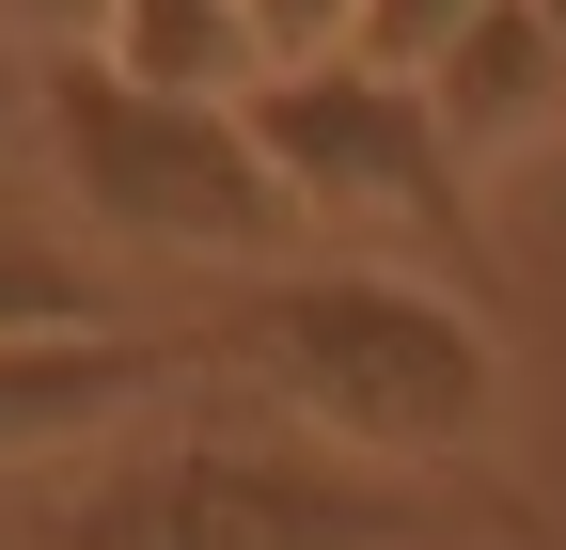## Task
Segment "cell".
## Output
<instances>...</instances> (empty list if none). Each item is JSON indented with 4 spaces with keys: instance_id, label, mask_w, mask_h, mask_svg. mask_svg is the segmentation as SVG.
<instances>
[{
    "instance_id": "cell-7",
    "label": "cell",
    "mask_w": 566,
    "mask_h": 550,
    "mask_svg": "<svg viewBox=\"0 0 566 550\" xmlns=\"http://www.w3.org/2000/svg\"><path fill=\"white\" fill-rule=\"evenodd\" d=\"M95 63L142 95H189V110H237L252 95V47H237V0H111Z\"/></svg>"
},
{
    "instance_id": "cell-5",
    "label": "cell",
    "mask_w": 566,
    "mask_h": 550,
    "mask_svg": "<svg viewBox=\"0 0 566 550\" xmlns=\"http://www.w3.org/2000/svg\"><path fill=\"white\" fill-rule=\"evenodd\" d=\"M189 393V330L174 315H126V330H32V347H0V488L17 472H63L126 441L142 409Z\"/></svg>"
},
{
    "instance_id": "cell-1",
    "label": "cell",
    "mask_w": 566,
    "mask_h": 550,
    "mask_svg": "<svg viewBox=\"0 0 566 550\" xmlns=\"http://www.w3.org/2000/svg\"><path fill=\"white\" fill-rule=\"evenodd\" d=\"M504 535L535 550L520 488H409V472H363L300 441L283 409L189 378L174 409H142L126 441L17 472L0 488V550H472Z\"/></svg>"
},
{
    "instance_id": "cell-13",
    "label": "cell",
    "mask_w": 566,
    "mask_h": 550,
    "mask_svg": "<svg viewBox=\"0 0 566 550\" xmlns=\"http://www.w3.org/2000/svg\"><path fill=\"white\" fill-rule=\"evenodd\" d=\"M520 17H535V32H551V47H566V0H520Z\"/></svg>"
},
{
    "instance_id": "cell-9",
    "label": "cell",
    "mask_w": 566,
    "mask_h": 550,
    "mask_svg": "<svg viewBox=\"0 0 566 550\" xmlns=\"http://www.w3.org/2000/svg\"><path fill=\"white\" fill-rule=\"evenodd\" d=\"M346 32H363V0H237L252 80H315V63H346Z\"/></svg>"
},
{
    "instance_id": "cell-6",
    "label": "cell",
    "mask_w": 566,
    "mask_h": 550,
    "mask_svg": "<svg viewBox=\"0 0 566 550\" xmlns=\"http://www.w3.org/2000/svg\"><path fill=\"white\" fill-rule=\"evenodd\" d=\"M409 95H424V126L457 142V173H488V158H520L535 126H566V47L520 17V0H488V17L424 63Z\"/></svg>"
},
{
    "instance_id": "cell-4",
    "label": "cell",
    "mask_w": 566,
    "mask_h": 550,
    "mask_svg": "<svg viewBox=\"0 0 566 550\" xmlns=\"http://www.w3.org/2000/svg\"><path fill=\"white\" fill-rule=\"evenodd\" d=\"M252 158L300 204V252H346V267H409V284L472 299L488 284V204L457 173V142L424 126L409 80L378 63H315V80H252Z\"/></svg>"
},
{
    "instance_id": "cell-10",
    "label": "cell",
    "mask_w": 566,
    "mask_h": 550,
    "mask_svg": "<svg viewBox=\"0 0 566 550\" xmlns=\"http://www.w3.org/2000/svg\"><path fill=\"white\" fill-rule=\"evenodd\" d=\"M488 17V0H363V32H346V63H378V80H424L457 32Z\"/></svg>"
},
{
    "instance_id": "cell-3",
    "label": "cell",
    "mask_w": 566,
    "mask_h": 550,
    "mask_svg": "<svg viewBox=\"0 0 566 550\" xmlns=\"http://www.w3.org/2000/svg\"><path fill=\"white\" fill-rule=\"evenodd\" d=\"M32 173L95 221V267H300V204L252 158V110H189V95H142L111 80L95 47L32 63Z\"/></svg>"
},
{
    "instance_id": "cell-12",
    "label": "cell",
    "mask_w": 566,
    "mask_h": 550,
    "mask_svg": "<svg viewBox=\"0 0 566 550\" xmlns=\"http://www.w3.org/2000/svg\"><path fill=\"white\" fill-rule=\"evenodd\" d=\"M32 173V47H0V204H17Z\"/></svg>"
},
{
    "instance_id": "cell-2",
    "label": "cell",
    "mask_w": 566,
    "mask_h": 550,
    "mask_svg": "<svg viewBox=\"0 0 566 550\" xmlns=\"http://www.w3.org/2000/svg\"><path fill=\"white\" fill-rule=\"evenodd\" d=\"M174 330H189V378L283 409L300 441L363 456V472H409V488H472L488 425H504L488 299H441L409 267L300 252V267H252V284H205Z\"/></svg>"
},
{
    "instance_id": "cell-8",
    "label": "cell",
    "mask_w": 566,
    "mask_h": 550,
    "mask_svg": "<svg viewBox=\"0 0 566 550\" xmlns=\"http://www.w3.org/2000/svg\"><path fill=\"white\" fill-rule=\"evenodd\" d=\"M32 330H126V284L32 204H0V347H32Z\"/></svg>"
},
{
    "instance_id": "cell-11",
    "label": "cell",
    "mask_w": 566,
    "mask_h": 550,
    "mask_svg": "<svg viewBox=\"0 0 566 550\" xmlns=\"http://www.w3.org/2000/svg\"><path fill=\"white\" fill-rule=\"evenodd\" d=\"M95 17H111V0H0V47L63 63V47H95Z\"/></svg>"
}]
</instances>
